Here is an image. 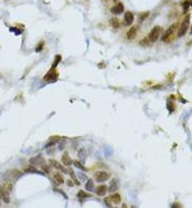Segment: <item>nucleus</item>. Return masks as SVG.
<instances>
[{"instance_id":"f257e3e1","label":"nucleus","mask_w":192,"mask_h":208,"mask_svg":"<svg viewBox=\"0 0 192 208\" xmlns=\"http://www.w3.org/2000/svg\"><path fill=\"white\" fill-rule=\"evenodd\" d=\"M23 173L21 170H18V169H10L5 173L4 175V178L7 181H10V182H13V181H16L18 180L20 177H22Z\"/></svg>"},{"instance_id":"f03ea898","label":"nucleus","mask_w":192,"mask_h":208,"mask_svg":"<svg viewBox=\"0 0 192 208\" xmlns=\"http://www.w3.org/2000/svg\"><path fill=\"white\" fill-rule=\"evenodd\" d=\"M161 33H162V27H160V25L154 27L150 31V33L148 34V38H147L148 41H150V42H155V41L160 38V36H161Z\"/></svg>"},{"instance_id":"7ed1b4c3","label":"nucleus","mask_w":192,"mask_h":208,"mask_svg":"<svg viewBox=\"0 0 192 208\" xmlns=\"http://www.w3.org/2000/svg\"><path fill=\"white\" fill-rule=\"evenodd\" d=\"M189 27H190V15H187L185 17V19H184V21L182 22L181 27H179L177 36H179V37H183V36L187 33Z\"/></svg>"},{"instance_id":"20e7f679","label":"nucleus","mask_w":192,"mask_h":208,"mask_svg":"<svg viewBox=\"0 0 192 208\" xmlns=\"http://www.w3.org/2000/svg\"><path fill=\"white\" fill-rule=\"evenodd\" d=\"M109 178H110V173H107V171H98V173H95L96 181L99 182V183L106 182L107 180H109Z\"/></svg>"},{"instance_id":"39448f33","label":"nucleus","mask_w":192,"mask_h":208,"mask_svg":"<svg viewBox=\"0 0 192 208\" xmlns=\"http://www.w3.org/2000/svg\"><path fill=\"white\" fill-rule=\"evenodd\" d=\"M175 27H177V24H172L171 27H168V29L165 31V33L163 34V37L161 38L162 41H164V42H169L170 38L172 37L173 32L175 31Z\"/></svg>"},{"instance_id":"423d86ee","label":"nucleus","mask_w":192,"mask_h":208,"mask_svg":"<svg viewBox=\"0 0 192 208\" xmlns=\"http://www.w3.org/2000/svg\"><path fill=\"white\" fill-rule=\"evenodd\" d=\"M58 76H59V74L57 73L56 69H51V71H49V73H47L46 75H45L44 77H43V79H44L45 81H49V82L56 81V80L58 79Z\"/></svg>"},{"instance_id":"0eeeda50","label":"nucleus","mask_w":192,"mask_h":208,"mask_svg":"<svg viewBox=\"0 0 192 208\" xmlns=\"http://www.w3.org/2000/svg\"><path fill=\"white\" fill-rule=\"evenodd\" d=\"M29 163H31V165H33V166H36V165L42 166L45 163V160L41 155H38V156H36V157L29 159Z\"/></svg>"},{"instance_id":"6e6552de","label":"nucleus","mask_w":192,"mask_h":208,"mask_svg":"<svg viewBox=\"0 0 192 208\" xmlns=\"http://www.w3.org/2000/svg\"><path fill=\"white\" fill-rule=\"evenodd\" d=\"M124 24L127 25V27H129V25L132 24L133 22V20H135V15H133L131 12H126L125 14H124Z\"/></svg>"},{"instance_id":"1a4fd4ad","label":"nucleus","mask_w":192,"mask_h":208,"mask_svg":"<svg viewBox=\"0 0 192 208\" xmlns=\"http://www.w3.org/2000/svg\"><path fill=\"white\" fill-rule=\"evenodd\" d=\"M49 163H51V166H53L55 169H58V170L62 171L63 173H68V170H66V169L64 168V166L61 163H59L58 161H56V160L51 159L49 160Z\"/></svg>"},{"instance_id":"9d476101","label":"nucleus","mask_w":192,"mask_h":208,"mask_svg":"<svg viewBox=\"0 0 192 208\" xmlns=\"http://www.w3.org/2000/svg\"><path fill=\"white\" fill-rule=\"evenodd\" d=\"M124 12V5L122 2H118L115 7L111 9V13L115 14V15H120Z\"/></svg>"},{"instance_id":"9b49d317","label":"nucleus","mask_w":192,"mask_h":208,"mask_svg":"<svg viewBox=\"0 0 192 208\" xmlns=\"http://www.w3.org/2000/svg\"><path fill=\"white\" fill-rule=\"evenodd\" d=\"M137 33H138V27H132L128 30L127 34H126V37L130 40L135 39V38L137 37Z\"/></svg>"},{"instance_id":"f8f14e48","label":"nucleus","mask_w":192,"mask_h":208,"mask_svg":"<svg viewBox=\"0 0 192 208\" xmlns=\"http://www.w3.org/2000/svg\"><path fill=\"white\" fill-rule=\"evenodd\" d=\"M61 162L63 163V165H65V166H71V164H73V160L71 159V157H69V155L67 153H63V156H62V158H61Z\"/></svg>"},{"instance_id":"ddd939ff","label":"nucleus","mask_w":192,"mask_h":208,"mask_svg":"<svg viewBox=\"0 0 192 208\" xmlns=\"http://www.w3.org/2000/svg\"><path fill=\"white\" fill-rule=\"evenodd\" d=\"M107 186L106 185H100L97 187V189H96V193H97L98 195H100V197H102V195H105L106 193H107Z\"/></svg>"},{"instance_id":"4468645a","label":"nucleus","mask_w":192,"mask_h":208,"mask_svg":"<svg viewBox=\"0 0 192 208\" xmlns=\"http://www.w3.org/2000/svg\"><path fill=\"white\" fill-rule=\"evenodd\" d=\"M108 199H109V201L113 204H121V195H120L119 193H115V195H110Z\"/></svg>"},{"instance_id":"2eb2a0df","label":"nucleus","mask_w":192,"mask_h":208,"mask_svg":"<svg viewBox=\"0 0 192 208\" xmlns=\"http://www.w3.org/2000/svg\"><path fill=\"white\" fill-rule=\"evenodd\" d=\"M24 171H25V173H40V175H43L41 171H39L37 168H36L35 166H33V165H29V167L24 168Z\"/></svg>"},{"instance_id":"dca6fc26","label":"nucleus","mask_w":192,"mask_h":208,"mask_svg":"<svg viewBox=\"0 0 192 208\" xmlns=\"http://www.w3.org/2000/svg\"><path fill=\"white\" fill-rule=\"evenodd\" d=\"M85 188H86V190H88V191L95 190V183H93V180H91V179L87 180L86 184H85Z\"/></svg>"},{"instance_id":"f3484780","label":"nucleus","mask_w":192,"mask_h":208,"mask_svg":"<svg viewBox=\"0 0 192 208\" xmlns=\"http://www.w3.org/2000/svg\"><path fill=\"white\" fill-rule=\"evenodd\" d=\"M119 188V181L117 179L113 180L110 183V186H109V191L113 193V191H115L117 189Z\"/></svg>"},{"instance_id":"a211bd4d","label":"nucleus","mask_w":192,"mask_h":208,"mask_svg":"<svg viewBox=\"0 0 192 208\" xmlns=\"http://www.w3.org/2000/svg\"><path fill=\"white\" fill-rule=\"evenodd\" d=\"M54 179L56 180V182H57L58 184H63L64 183L63 176H62L60 173H58V171H56V173H54Z\"/></svg>"},{"instance_id":"6ab92c4d","label":"nucleus","mask_w":192,"mask_h":208,"mask_svg":"<svg viewBox=\"0 0 192 208\" xmlns=\"http://www.w3.org/2000/svg\"><path fill=\"white\" fill-rule=\"evenodd\" d=\"M73 164L76 166V167H77L78 169H80L81 171H86L87 170L86 167H85V166H84L80 161H77V160H76V161H73Z\"/></svg>"},{"instance_id":"aec40b11","label":"nucleus","mask_w":192,"mask_h":208,"mask_svg":"<svg viewBox=\"0 0 192 208\" xmlns=\"http://www.w3.org/2000/svg\"><path fill=\"white\" fill-rule=\"evenodd\" d=\"M68 173H69V175H71V180H73L74 184H76V185H80V182L78 181V179H77V176L75 175V171H74L73 169H71V170H68Z\"/></svg>"},{"instance_id":"412c9836","label":"nucleus","mask_w":192,"mask_h":208,"mask_svg":"<svg viewBox=\"0 0 192 208\" xmlns=\"http://www.w3.org/2000/svg\"><path fill=\"white\" fill-rule=\"evenodd\" d=\"M61 59H62V57L60 55H57L55 57V59H54V62H53V64H51V69H55L56 67H57V65L60 63V61H61Z\"/></svg>"},{"instance_id":"4be33fe9","label":"nucleus","mask_w":192,"mask_h":208,"mask_svg":"<svg viewBox=\"0 0 192 208\" xmlns=\"http://www.w3.org/2000/svg\"><path fill=\"white\" fill-rule=\"evenodd\" d=\"M91 195H89V193H87L86 191H84V190H79L78 191V198H81V199H86V198H90Z\"/></svg>"},{"instance_id":"5701e85b","label":"nucleus","mask_w":192,"mask_h":208,"mask_svg":"<svg viewBox=\"0 0 192 208\" xmlns=\"http://www.w3.org/2000/svg\"><path fill=\"white\" fill-rule=\"evenodd\" d=\"M111 25H113L115 29H118V27H120V21L118 18H113L111 19Z\"/></svg>"},{"instance_id":"b1692460","label":"nucleus","mask_w":192,"mask_h":208,"mask_svg":"<svg viewBox=\"0 0 192 208\" xmlns=\"http://www.w3.org/2000/svg\"><path fill=\"white\" fill-rule=\"evenodd\" d=\"M189 7H190V0H189V1H185V2L183 3L184 12H185V13H187V11L189 10Z\"/></svg>"},{"instance_id":"393cba45","label":"nucleus","mask_w":192,"mask_h":208,"mask_svg":"<svg viewBox=\"0 0 192 208\" xmlns=\"http://www.w3.org/2000/svg\"><path fill=\"white\" fill-rule=\"evenodd\" d=\"M41 168H42V170L45 171L46 173H51V167H49V165H44V164H43V165L41 166Z\"/></svg>"},{"instance_id":"a878e982","label":"nucleus","mask_w":192,"mask_h":208,"mask_svg":"<svg viewBox=\"0 0 192 208\" xmlns=\"http://www.w3.org/2000/svg\"><path fill=\"white\" fill-rule=\"evenodd\" d=\"M43 46H44V42H43V41H41V42H40L39 44L37 45V47H36V52H37V53L41 52L42 49H43Z\"/></svg>"},{"instance_id":"bb28decb","label":"nucleus","mask_w":192,"mask_h":208,"mask_svg":"<svg viewBox=\"0 0 192 208\" xmlns=\"http://www.w3.org/2000/svg\"><path fill=\"white\" fill-rule=\"evenodd\" d=\"M54 190H56V191H58V193H61V195H63V197L65 198V199H67V195H66V193H64V191L60 190V189H55V188H54Z\"/></svg>"},{"instance_id":"cd10ccee","label":"nucleus","mask_w":192,"mask_h":208,"mask_svg":"<svg viewBox=\"0 0 192 208\" xmlns=\"http://www.w3.org/2000/svg\"><path fill=\"white\" fill-rule=\"evenodd\" d=\"M67 184H68V186H73L74 185V182L73 181H68V182H67Z\"/></svg>"},{"instance_id":"c85d7f7f","label":"nucleus","mask_w":192,"mask_h":208,"mask_svg":"<svg viewBox=\"0 0 192 208\" xmlns=\"http://www.w3.org/2000/svg\"><path fill=\"white\" fill-rule=\"evenodd\" d=\"M113 1H118V0H113Z\"/></svg>"},{"instance_id":"c756f323","label":"nucleus","mask_w":192,"mask_h":208,"mask_svg":"<svg viewBox=\"0 0 192 208\" xmlns=\"http://www.w3.org/2000/svg\"><path fill=\"white\" fill-rule=\"evenodd\" d=\"M0 206H1V203H0Z\"/></svg>"}]
</instances>
